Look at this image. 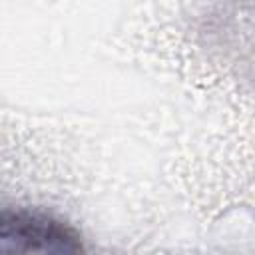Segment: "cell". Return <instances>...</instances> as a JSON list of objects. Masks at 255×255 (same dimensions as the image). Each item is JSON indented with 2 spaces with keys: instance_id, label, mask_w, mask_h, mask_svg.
I'll list each match as a JSON object with an SVG mask.
<instances>
[{
  "instance_id": "6da1fadb",
  "label": "cell",
  "mask_w": 255,
  "mask_h": 255,
  "mask_svg": "<svg viewBox=\"0 0 255 255\" xmlns=\"http://www.w3.org/2000/svg\"><path fill=\"white\" fill-rule=\"evenodd\" d=\"M80 233L64 219L36 209L0 207V253H78Z\"/></svg>"
}]
</instances>
